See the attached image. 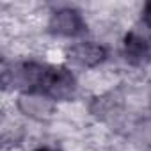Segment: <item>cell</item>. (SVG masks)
<instances>
[{"label":"cell","instance_id":"cell-1","mask_svg":"<svg viewBox=\"0 0 151 151\" xmlns=\"http://www.w3.org/2000/svg\"><path fill=\"white\" fill-rule=\"evenodd\" d=\"M41 91L53 101H71L77 93V80L69 69L60 66H50Z\"/></svg>","mask_w":151,"mask_h":151},{"label":"cell","instance_id":"cell-2","mask_svg":"<svg viewBox=\"0 0 151 151\" xmlns=\"http://www.w3.org/2000/svg\"><path fill=\"white\" fill-rule=\"evenodd\" d=\"M124 55L128 62L142 66L151 62V25L133 27L124 37Z\"/></svg>","mask_w":151,"mask_h":151},{"label":"cell","instance_id":"cell-3","mask_svg":"<svg viewBox=\"0 0 151 151\" xmlns=\"http://www.w3.org/2000/svg\"><path fill=\"white\" fill-rule=\"evenodd\" d=\"M48 29L62 37H73L84 30V18L77 9L62 7L50 14Z\"/></svg>","mask_w":151,"mask_h":151},{"label":"cell","instance_id":"cell-4","mask_svg":"<svg viewBox=\"0 0 151 151\" xmlns=\"http://www.w3.org/2000/svg\"><path fill=\"white\" fill-rule=\"evenodd\" d=\"M68 57L82 68H96L107 57V48L94 41H80L69 46Z\"/></svg>","mask_w":151,"mask_h":151},{"label":"cell","instance_id":"cell-5","mask_svg":"<svg viewBox=\"0 0 151 151\" xmlns=\"http://www.w3.org/2000/svg\"><path fill=\"white\" fill-rule=\"evenodd\" d=\"M16 107L20 112L36 121H46L57 112V105L53 103V100L39 94H22L16 101Z\"/></svg>","mask_w":151,"mask_h":151},{"label":"cell","instance_id":"cell-6","mask_svg":"<svg viewBox=\"0 0 151 151\" xmlns=\"http://www.w3.org/2000/svg\"><path fill=\"white\" fill-rule=\"evenodd\" d=\"M142 18H144V23L151 25V2L144 6V14H142Z\"/></svg>","mask_w":151,"mask_h":151},{"label":"cell","instance_id":"cell-7","mask_svg":"<svg viewBox=\"0 0 151 151\" xmlns=\"http://www.w3.org/2000/svg\"><path fill=\"white\" fill-rule=\"evenodd\" d=\"M37 151H57V149H52V147H39Z\"/></svg>","mask_w":151,"mask_h":151}]
</instances>
